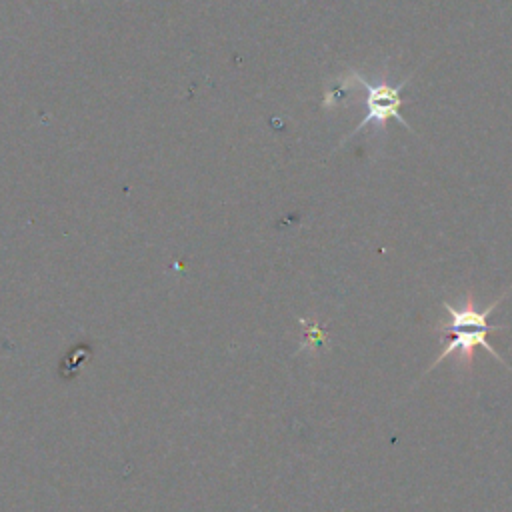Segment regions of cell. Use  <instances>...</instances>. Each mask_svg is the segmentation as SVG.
<instances>
[{
    "label": "cell",
    "mask_w": 512,
    "mask_h": 512,
    "mask_svg": "<svg viewBox=\"0 0 512 512\" xmlns=\"http://www.w3.org/2000/svg\"><path fill=\"white\" fill-rule=\"evenodd\" d=\"M490 332H496V330H490V328H472V330H466V328H462V330L450 332V334H452L450 342H448L446 348L436 356V360L424 370V374L432 372L442 360H446V358H448L450 354H454V352H458V368H470V366H472L474 350H476L478 346L486 348L500 364H504L506 368H510V366L502 360V356L488 344V334H490Z\"/></svg>",
    "instance_id": "obj_3"
},
{
    "label": "cell",
    "mask_w": 512,
    "mask_h": 512,
    "mask_svg": "<svg viewBox=\"0 0 512 512\" xmlns=\"http://www.w3.org/2000/svg\"><path fill=\"white\" fill-rule=\"evenodd\" d=\"M344 80L356 82V84L366 88V116L358 122V126L342 142H346L352 136H356L368 124L376 122V124L384 126L386 120H390V118L398 120L404 128L410 130V124L404 120V116L400 112V106H402V90H404V86L410 84L412 76H408L406 80H402L400 84L394 86V84H388V82H370L358 70H350Z\"/></svg>",
    "instance_id": "obj_1"
},
{
    "label": "cell",
    "mask_w": 512,
    "mask_h": 512,
    "mask_svg": "<svg viewBox=\"0 0 512 512\" xmlns=\"http://www.w3.org/2000/svg\"><path fill=\"white\" fill-rule=\"evenodd\" d=\"M512 286L504 290L502 296H498L492 304H488V308L484 310H478L476 308V302L472 298V292H468V296L464 298V304L462 306H452L450 302H444V308L448 312V320L446 322H440L438 326H434V332H440V334H446V332H454V330H462V328H490V330H502V326H494V324H488V316L492 314V310L508 298Z\"/></svg>",
    "instance_id": "obj_2"
}]
</instances>
